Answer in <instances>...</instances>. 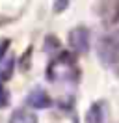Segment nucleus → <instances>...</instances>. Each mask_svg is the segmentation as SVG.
<instances>
[{
    "label": "nucleus",
    "mask_w": 119,
    "mask_h": 123,
    "mask_svg": "<svg viewBox=\"0 0 119 123\" xmlns=\"http://www.w3.org/2000/svg\"><path fill=\"white\" fill-rule=\"evenodd\" d=\"M47 80L52 84H76L80 80V67L71 52H58L47 65Z\"/></svg>",
    "instance_id": "f257e3e1"
},
{
    "label": "nucleus",
    "mask_w": 119,
    "mask_h": 123,
    "mask_svg": "<svg viewBox=\"0 0 119 123\" xmlns=\"http://www.w3.org/2000/svg\"><path fill=\"white\" fill-rule=\"evenodd\" d=\"M97 56L106 69L115 71L119 73V45H117V39L112 34H104L97 39V45H95Z\"/></svg>",
    "instance_id": "f03ea898"
},
{
    "label": "nucleus",
    "mask_w": 119,
    "mask_h": 123,
    "mask_svg": "<svg viewBox=\"0 0 119 123\" xmlns=\"http://www.w3.org/2000/svg\"><path fill=\"white\" fill-rule=\"evenodd\" d=\"M67 45L74 54H86L91 47V32L86 26H74L67 34Z\"/></svg>",
    "instance_id": "7ed1b4c3"
},
{
    "label": "nucleus",
    "mask_w": 119,
    "mask_h": 123,
    "mask_svg": "<svg viewBox=\"0 0 119 123\" xmlns=\"http://www.w3.org/2000/svg\"><path fill=\"white\" fill-rule=\"evenodd\" d=\"M86 123H110V106L104 99L89 105L86 112Z\"/></svg>",
    "instance_id": "20e7f679"
},
{
    "label": "nucleus",
    "mask_w": 119,
    "mask_h": 123,
    "mask_svg": "<svg viewBox=\"0 0 119 123\" xmlns=\"http://www.w3.org/2000/svg\"><path fill=\"white\" fill-rule=\"evenodd\" d=\"M99 13L106 26H113L119 23V0H101Z\"/></svg>",
    "instance_id": "39448f33"
},
{
    "label": "nucleus",
    "mask_w": 119,
    "mask_h": 123,
    "mask_svg": "<svg viewBox=\"0 0 119 123\" xmlns=\"http://www.w3.org/2000/svg\"><path fill=\"white\" fill-rule=\"evenodd\" d=\"M26 105L30 108H34V110H45V108L52 106V99L43 88H34L26 95Z\"/></svg>",
    "instance_id": "423d86ee"
},
{
    "label": "nucleus",
    "mask_w": 119,
    "mask_h": 123,
    "mask_svg": "<svg viewBox=\"0 0 119 123\" xmlns=\"http://www.w3.org/2000/svg\"><path fill=\"white\" fill-rule=\"evenodd\" d=\"M7 123H39V119H37V114H34L28 108H15Z\"/></svg>",
    "instance_id": "0eeeda50"
},
{
    "label": "nucleus",
    "mask_w": 119,
    "mask_h": 123,
    "mask_svg": "<svg viewBox=\"0 0 119 123\" xmlns=\"http://www.w3.org/2000/svg\"><path fill=\"white\" fill-rule=\"evenodd\" d=\"M15 63H17V60H15L13 54H6V56L0 60V82L9 80V78L13 77Z\"/></svg>",
    "instance_id": "6e6552de"
},
{
    "label": "nucleus",
    "mask_w": 119,
    "mask_h": 123,
    "mask_svg": "<svg viewBox=\"0 0 119 123\" xmlns=\"http://www.w3.org/2000/svg\"><path fill=\"white\" fill-rule=\"evenodd\" d=\"M9 101H11V93L6 88L4 82H0V108H6L9 106Z\"/></svg>",
    "instance_id": "1a4fd4ad"
},
{
    "label": "nucleus",
    "mask_w": 119,
    "mask_h": 123,
    "mask_svg": "<svg viewBox=\"0 0 119 123\" xmlns=\"http://www.w3.org/2000/svg\"><path fill=\"white\" fill-rule=\"evenodd\" d=\"M45 50H47V52H50V50H60V39L56 37V36L48 34V36L45 37Z\"/></svg>",
    "instance_id": "9d476101"
},
{
    "label": "nucleus",
    "mask_w": 119,
    "mask_h": 123,
    "mask_svg": "<svg viewBox=\"0 0 119 123\" xmlns=\"http://www.w3.org/2000/svg\"><path fill=\"white\" fill-rule=\"evenodd\" d=\"M69 6H71V0H52V11H54L56 15L67 11Z\"/></svg>",
    "instance_id": "9b49d317"
},
{
    "label": "nucleus",
    "mask_w": 119,
    "mask_h": 123,
    "mask_svg": "<svg viewBox=\"0 0 119 123\" xmlns=\"http://www.w3.org/2000/svg\"><path fill=\"white\" fill-rule=\"evenodd\" d=\"M30 58H32V47H28V49H26V52L21 56V69L22 71H28V67H30Z\"/></svg>",
    "instance_id": "f8f14e48"
},
{
    "label": "nucleus",
    "mask_w": 119,
    "mask_h": 123,
    "mask_svg": "<svg viewBox=\"0 0 119 123\" xmlns=\"http://www.w3.org/2000/svg\"><path fill=\"white\" fill-rule=\"evenodd\" d=\"M11 45V39H0V60L7 54V49Z\"/></svg>",
    "instance_id": "ddd939ff"
},
{
    "label": "nucleus",
    "mask_w": 119,
    "mask_h": 123,
    "mask_svg": "<svg viewBox=\"0 0 119 123\" xmlns=\"http://www.w3.org/2000/svg\"><path fill=\"white\" fill-rule=\"evenodd\" d=\"M113 36H115V39H117V45H119V32H113Z\"/></svg>",
    "instance_id": "4468645a"
}]
</instances>
